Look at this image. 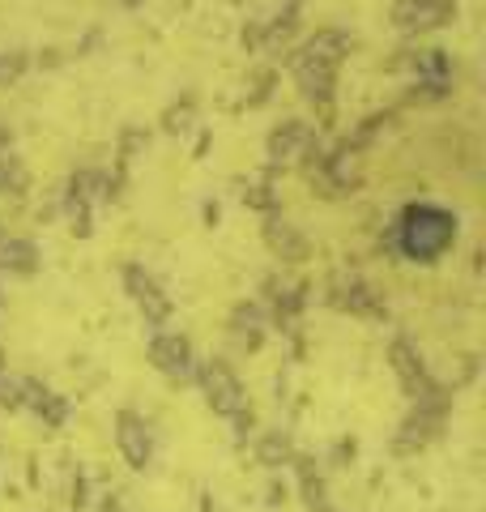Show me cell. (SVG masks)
Listing matches in <instances>:
<instances>
[{
  "label": "cell",
  "mask_w": 486,
  "mask_h": 512,
  "mask_svg": "<svg viewBox=\"0 0 486 512\" xmlns=\"http://www.w3.org/2000/svg\"><path fill=\"white\" fill-rule=\"evenodd\" d=\"M457 231H461V222L448 205L414 201V205H405L397 218V252L414 265H435L457 244Z\"/></svg>",
  "instance_id": "obj_1"
},
{
  "label": "cell",
  "mask_w": 486,
  "mask_h": 512,
  "mask_svg": "<svg viewBox=\"0 0 486 512\" xmlns=\"http://www.w3.org/2000/svg\"><path fill=\"white\" fill-rule=\"evenodd\" d=\"M350 35L346 30H316L312 39H307L295 60H290V73H295V86L307 103H316V107H329L333 103V86H337V69H342V60L350 52Z\"/></svg>",
  "instance_id": "obj_2"
},
{
  "label": "cell",
  "mask_w": 486,
  "mask_h": 512,
  "mask_svg": "<svg viewBox=\"0 0 486 512\" xmlns=\"http://www.w3.org/2000/svg\"><path fill=\"white\" fill-rule=\"evenodd\" d=\"M197 384L205 393V402L214 414L231 419L239 431L252 427V406H248V393H243V380L235 376V367L226 359H201L197 363Z\"/></svg>",
  "instance_id": "obj_3"
},
{
  "label": "cell",
  "mask_w": 486,
  "mask_h": 512,
  "mask_svg": "<svg viewBox=\"0 0 486 512\" xmlns=\"http://www.w3.org/2000/svg\"><path fill=\"white\" fill-rule=\"evenodd\" d=\"M448 406H452L448 389L423 397V402H414V410L405 414V423L397 431V453H418L423 444H431L435 436H440V427L448 419Z\"/></svg>",
  "instance_id": "obj_4"
},
{
  "label": "cell",
  "mask_w": 486,
  "mask_h": 512,
  "mask_svg": "<svg viewBox=\"0 0 486 512\" xmlns=\"http://www.w3.org/2000/svg\"><path fill=\"white\" fill-rule=\"evenodd\" d=\"M388 363H393V372H397V380H401L405 397H414V402H423V397H431V393L444 389V384L427 372V363H423V355L414 350L410 338H393V346H388Z\"/></svg>",
  "instance_id": "obj_5"
},
{
  "label": "cell",
  "mask_w": 486,
  "mask_h": 512,
  "mask_svg": "<svg viewBox=\"0 0 486 512\" xmlns=\"http://www.w3.org/2000/svg\"><path fill=\"white\" fill-rule=\"evenodd\" d=\"M124 291L141 308L145 325L158 329V325H167V320H171V295L162 291V282L145 265H124Z\"/></svg>",
  "instance_id": "obj_6"
},
{
  "label": "cell",
  "mask_w": 486,
  "mask_h": 512,
  "mask_svg": "<svg viewBox=\"0 0 486 512\" xmlns=\"http://www.w3.org/2000/svg\"><path fill=\"white\" fill-rule=\"evenodd\" d=\"M150 363H154V372H162L167 380L197 376V350H192L184 333H171V329H158L150 338Z\"/></svg>",
  "instance_id": "obj_7"
},
{
  "label": "cell",
  "mask_w": 486,
  "mask_h": 512,
  "mask_svg": "<svg viewBox=\"0 0 486 512\" xmlns=\"http://www.w3.org/2000/svg\"><path fill=\"white\" fill-rule=\"evenodd\" d=\"M116 448L128 461V470H150L154 466V431L137 410L116 414Z\"/></svg>",
  "instance_id": "obj_8"
},
{
  "label": "cell",
  "mask_w": 486,
  "mask_h": 512,
  "mask_svg": "<svg viewBox=\"0 0 486 512\" xmlns=\"http://www.w3.org/2000/svg\"><path fill=\"white\" fill-rule=\"evenodd\" d=\"M457 18V0H397L393 26L405 35H423V30H440Z\"/></svg>",
  "instance_id": "obj_9"
},
{
  "label": "cell",
  "mask_w": 486,
  "mask_h": 512,
  "mask_svg": "<svg viewBox=\"0 0 486 512\" xmlns=\"http://www.w3.org/2000/svg\"><path fill=\"white\" fill-rule=\"evenodd\" d=\"M312 146H316V128L303 120H282L265 141L273 163H290V158H299V154H312Z\"/></svg>",
  "instance_id": "obj_10"
},
{
  "label": "cell",
  "mask_w": 486,
  "mask_h": 512,
  "mask_svg": "<svg viewBox=\"0 0 486 512\" xmlns=\"http://www.w3.org/2000/svg\"><path fill=\"white\" fill-rule=\"evenodd\" d=\"M22 410H30L35 419H43V427H64V419H69V402L47 389V384H39L35 376H22Z\"/></svg>",
  "instance_id": "obj_11"
},
{
  "label": "cell",
  "mask_w": 486,
  "mask_h": 512,
  "mask_svg": "<svg viewBox=\"0 0 486 512\" xmlns=\"http://www.w3.org/2000/svg\"><path fill=\"white\" fill-rule=\"evenodd\" d=\"M329 299L337 303L342 312H354V316H384L388 308L380 303V291L371 282H363V278H337L333 282V291H329Z\"/></svg>",
  "instance_id": "obj_12"
},
{
  "label": "cell",
  "mask_w": 486,
  "mask_h": 512,
  "mask_svg": "<svg viewBox=\"0 0 486 512\" xmlns=\"http://www.w3.org/2000/svg\"><path fill=\"white\" fill-rule=\"evenodd\" d=\"M0 269H9V274H18V278L35 274L39 269V248L30 244V239H22V235L0 231Z\"/></svg>",
  "instance_id": "obj_13"
},
{
  "label": "cell",
  "mask_w": 486,
  "mask_h": 512,
  "mask_svg": "<svg viewBox=\"0 0 486 512\" xmlns=\"http://www.w3.org/2000/svg\"><path fill=\"white\" fill-rule=\"evenodd\" d=\"M231 338L239 346H248L256 350L265 338V308L261 303H235V312H231Z\"/></svg>",
  "instance_id": "obj_14"
},
{
  "label": "cell",
  "mask_w": 486,
  "mask_h": 512,
  "mask_svg": "<svg viewBox=\"0 0 486 512\" xmlns=\"http://www.w3.org/2000/svg\"><path fill=\"white\" fill-rule=\"evenodd\" d=\"M265 244L278 252V256H286V261H303V256H307V239L295 227H290L282 214H269V222H265Z\"/></svg>",
  "instance_id": "obj_15"
},
{
  "label": "cell",
  "mask_w": 486,
  "mask_h": 512,
  "mask_svg": "<svg viewBox=\"0 0 486 512\" xmlns=\"http://www.w3.org/2000/svg\"><path fill=\"white\" fill-rule=\"evenodd\" d=\"M295 444H290L286 431H265L261 444H256V461H261L265 470H282V466H295Z\"/></svg>",
  "instance_id": "obj_16"
},
{
  "label": "cell",
  "mask_w": 486,
  "mask_h": 512,
  "mask_svg": "<svg viewBox=\"0 0 486 512\" xmlns=\"http://www.w3.org/2000/svg\"><path fill=\"white\" fill-rule=\"evenodd\" d=\"M299 5H303V0H286L278 18H273V22L265 26V35H256V39H261V43L269 47V52H278V43H286L290 35H295V22H299L295 13H299Z\"/></svg>",
  "instance_id": "obj_17"
},
{
  "label": "cell",
  "mask_w": 486,
  "mask_h": 512,
  "mask_svg": "<svg viewBox=\"0 0 486 512\" xmlns=\"http://www.w3.org/2000/svg\"><path fill=\"white\" fill-rule=\"evenodd\" d=\"M26 69H30V56L26 52H0V86L22 82Z\"/></svg>",
  "instance_id": "obj_18"
},
{
  "label": "cell",
  "mask_w": 486,
  "mask_h": 512,
  "mask_svg": "<svg viewBox=\"0 0 486 512\" xmlns=\"http://www.w3.org/2000/svg\"><path fill=\"white\" fill-rule=\"evenodd\" d=\"M103 512H128V508H124V500H120V495H116V491H111V495H107V500H103Z\"/></svg>",
  "instance_id": "obj_19"
},
{
  "label": "cell",
  "mask_w": 486,
  "mask_h": 512,
  "mask_svg": "<svg viewBox=\"0 0 486 512\" xmlns=\"http://www.w3.org/2000/svg\"><path fill=\"white\" fill-rule=\"evenodd\" d=\"M9 141H13V133L9 128H0V150H9Z\"/></svg>",
  "instance_id": "obj_20"
},
{
  "label": "cell",
  "mask_w": 486,
  "mask_h": 512,
  "mask_svg": "<svg viewBox=\"0 0 486 512\" xmlns=\"http://www.w3.org/2000/svg\"><path fill=\"white\" fill-rule=\"evenodd\" d=\"M120 5H137V0H120Z\"/></svg>",
  "instance_id": "obj_21"
},
{
  "label": "cell",
  "mask_w": 486,
  "mask_h": 512,
  "mask_svg": "<svg viewBox=\"0 0 486 512\" xmlns=\"http://www.w3.org/2000/svg\"><path fill=\"white\" fill-rule=\"evenodd\" d=\"M0 376H5V372H0Z\"/></svg>",
  "instance_id": "obj_22"
}]
</instances>
